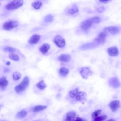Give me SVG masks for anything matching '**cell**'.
I'll return each mask as SVG.
<instances>
[{
  "mask_svg": "<svg viewBox=\"0 0 121 121\" xmlns=\"http://www.w3.org/2000/svg\"><path fill=\"white\" fill-rule=\"evenodd\" d=\"M29 83L28 78L26 76L25 77L19 84L15 87V90L16 93H19L26 90L28 87Z\"/></svg>",
  "mask_w": 121,
  "mask_h": 121,
  "instance_id": "6da1fadb",
  "label": "cell"
},
{
  "mask_svg": "<svg viewBox=\"0 0 121 121\" xmlns=\"http://www.w3.org/2000/svg\"><path fill=\"white\" fill-rule=\"evenodd\" d=\"M24 3L23 0H13L8 3L5 7L7 10H12L17 9L21 7Z\"/></svg>",
  "mask_w": 121,
  "mask_h": 121,
  "instance_id": "7a4b0ae2",
  "label": "cell"
},
{
  "mask_svg": "<svg viewBox=\"0 0 121 121\" xmlns=\"http://www.w3.org/2000/svg\"><path fill=\"white\" fill-rule=\"evenodd\" d=\"M94 24L92 18L84 20L80 25V28L83 31L88 30Z\"/></svg>",
  "mask_w": 121,
  "mask_h": 121,
  "instance_id": "3957f363",
  "label": "cell"
},
{
  "mask_svg": "<svg viewBox=\"0 0 121 121\" xmlns=\"http://www.w3.org/2000/svg\"><path fill=\"white\" fill-rule=\"evenodd\" d=\"M18 25V22L17 21L10 20L5 22L3 25V28L6 30H10L16 27Z\"/></svg>",
  "mask_w": 121,
  "mask_h": 121,
  "instance_id": "277c9868",
  "label": "cell"
},
{
  "mask_svg": "<svg viewBox=\"0 0 121 121\" xmlns=\"http://www.w3.org/2000/svg\"><path fill=\"white\" fill-rule=\"evenodd\" d=\"M107 36V34L105 32H100L97 35V36L94 39V41L99 45L103 44L105 41Z\"/></svg>",
  "mask_w": 121,
  "mask_h": 121,
  "instance_id": "5b68a950",
  "label": "cell"
},
{
  "mask_svg": "<svg viewBox=\"0 0 121 121\" xmlns=\"http://www.w3.org/2000/svg\"><path fill=\"white\" fill-rule=\"evenodd\" d=\"M79 73L81 77L85 79H87L88 76L92 75L93 73L92 70L89 69V68L87 67H82L80 69Z\"/></svg>",
  "mask_w": 121,
  "mask_h": 121,
  "instance_id": "8992f818",
  "label": "cell"
},
{
  "mask_svg": "<svg viewBox=\"0 0 121 121\" xmlns=\"http://www.w3.org/2000/svg\"><path fill=\"white\" fill-rule=\"evenodd\" d=\"M54 42L59 47L62 48L65 45V41L64 39L60 35H57L54 38Z\"/></svg>",
  "mask_w": 121,
  "mask_h": 121,
  "instance_id": "52a82bcc",
  "label": "cell"
},
{
  "mask_svg": "<svg viewBox=\"0 0 121 121\" xmlns=\"http://www.w3.org/2000/svg\"><path fill=\"white\" fill-rule=\"evenodd\" d=\"M108 82L109 86L114 88H117L120 86V82L117 77H112L110 78Z\"/></svg>",
  "mask_w": 121,
  "mask_h": 121,
  "instance_id": "ba28073f",
  "label": "cell"
},
{
  "mask_svg": "<svg viewBox=\"0 0 121 121\" xmlns=\"http://www.w3.org/2000/svg\"><path fill=\"white\" fill-rule=\"evenodd\" d=\"M104 32H108L112 34H118L120 31V28L117 26H109L104 28Z\"/></svg>",
  "mask_w": 121,
  "mask_h": 121,
  "instance_id": "9c48e42d",
  "label": "cell"
},
{
  "mask_svg": "<svg viewBox=\"0 0 121 121\" xmlns=\"http://www.w3.org/2000/svg\"><path fill=\"white\" fill-rule=\"evenodd\" d=\"M99 46L98 44H97L95 42H93L92 43H87L84 44L82 45H81L80 47V49L81 50H88V49H93L94 48H95Z\"/></svg>",
  "mask_w": 121,
  "mask_h": 121,
  "instance_id": "30bf717a",
  "label": "cell"
},
{
  "mask_svg": "<svg viewBox=\"0 0 121 121\" xmlns=\"http://www.w3.org/2000/svg\"><path fill=\"white\" fill-rule=\"evenodd\" d=\"M109 106L112 112H115L120 107V101L119 100L112 101L109 103Z\"/></svg>",
  "mask_w": 121,
  "mask_h": 121,
  "instance_id": "8fae6325",
  "label": "cell"
},
{
  "mask_svg": "<svg viewBox=\"0 0 121 121\" xmlns=\"http://www.w3.org/2000/svg\"><path fill=\"white\" fill-rule=\"evenodd\" d=\"M107 51L108 54L111 56H116L119 53L118 49L115 46H112L108 48Z\"/></svg>",
  "mask_w": 121,
  "mask_h": 121,
  "instance_id": "7c38bea8",
  "label": "cell"
},
{
  "mask_svg": "<svg viewBox=\"0 0 121 121\" xmlns=\"http://www.w3.org/2000/svg\"><path fill=\"white\" fill-rule=\"evenodd\" d=\"M76 113L75 111H71L66 113L65 121H74L76 118Z\"/></svg>",
  "mask_w": 121,
  "mask_h": 121,
  "instance_id": "4fadbf2b",
  "label": "cell"
},
{
  "mask_svg": "<svg viewBox=\"0 0 121 121\" xmlns=\"http://www.w3.org/2000/svg\"><path fill=\"white\" fill-rule=\"evenodd\" d=\"M40 39V36L38 35H33L28 40L29 43L31 44H36Z\"/></svg>",
  "mask_w": 121,
  "mask_h": 121,
  "instance_id": "5bb4252c",
  "label": "cell"
},
{
  "mask_svg": "<svg viewBox=\"0 0 121 121\" xmlns=\"http://www.w3.org/2000/svg\"><path fill=\"white\" fill-rule=\"evenodd\" d=\"M58 59L60 61L67 62L71 60V56L68 54H62L58 57Z\"/></svg>",
  "mask_w": 121,
  "mask_h": 121,
  "instance_id": "9a60e30c",
  "label": "cell"
},
{
  "mask_svg": "<svg viewBox=\"0 0 121 121\" xmlns=\"http://www.w3.org/2000/svg\"><path fill=\"white\" fill-rule=\"evenodd\" d=\"M86 97V94L84 92H79L75 96V98L78 101H83Z\"/></svg>",
  "mask_w": 121,
  "mask_h": 121,
  "instance_id": "2e32d148",
  "label": "cell"
},
{
  "mask_svg": "<svg viewBox=\"0 0 121 121\" xmlns=\"http://www.w3.org/2000/svg\"><path fill=\"white\" fill-rule=\"evenodd\" d=\"M8 85V81L5 77L0 78V86L2 89H5Z\"/></svg>",
  "mask_w": 121,
  "mask_h": 121,
  "instance_id": "e0dca14e",
  "label": "cell"
},
{
  "mask_svg": "<svg viewBox=\"0 0 121 121\" xmlns=\"http://www.w3.org/2000/svg\"><path fill=\"white\" fill-rule=\"evenodd\" d=\"M79 11L78 7L76 5H73L72 7L68 10V13L69 15H74Z\"/></svg>",
  "mask_w": 121,
  "mask_h": 121,
  "instance_id": "ac0fdd59",
  "label": "cell"
},
{
  "mask_svg": "<svg viewBox=\"0 0 121 121\" xmlns=\"http://www.w3.org/2000/svg\"><path fill=\"white\" fill-rule=\"evenodd\" d=\"M50 48V45L49 44L44 43L41 46L40 48V50L43 54H45L49 50Z\"/></svg>",
  "mask_w": 121,
  "mask_h": 121,
  "instance_id": "d6986e66",
  "label": "cell"
},
{
  "mask_svg": "<svg viewBox=\"0 0 121 121\" xmlns=\"http://www.w3.org/2000/svg\"><path fill=\"white\" fill-rule=\"evenodd\" d=\"M27 113L26 111L22 110H21L20 111L18 112L16 114V118L18 119H22V118H23L25 117H26L27 115Z\"/></svg>",
  "mask_w": 121,
  "mask_h": 121,
  "instance_id": "ffe728a7",
  "label": "cell"
},
{
  "mask_svg": "<svg viewBox=\"0 0 121 121\" xmlns=\"http://www.w3.org/2000/svg\"><path fill=\"white\" fill-rule=\"evenodd\" d=\"M59 73L60 75H61L63 77H65L69 74V69L65 67H62L60 69Z\"/></svg>",
  "mask_w": 121,
  "mask_h": 121,
  "instance_id": "44dd1931",
  "label": "cell"
},
{
  "mask_svg": "<svg viewBox=\"0 0 121 121\" xmlns=\"http://www.w3.org/2000/svg\"><path fill=\"white\" fill-rule=\"evenodd\" d=\"M46 108H47V106L44 105H36L34 107L33 111L34 112H36L39 111H41L46 109Z\"/></svg>",
  "mask_w": 121,
  "mask_h": 121,
  "instance_id": "7402d4cb",
  "label": "cell"
},
{
  "mask_svg": "<svg viewBox=\"0 0 121 121\" xmlns=\"http://www.w3.org/2000/svg\"><path fill=\"white\" fill-rule=\"evenodd\" d=\"M36 86L37 88L42 90L44 89L46 87V84L45 83L44 81L43 80H42L39 81L38 83H37Z\"/></svg>",
  "mask_w": 121,
  "mask_h": 121,
  "instance_id": "603a6c76",
  "label": "cell"
},
{
  "mask_svg": "<svg viewBox=\"0 0 121 121\" xmlns=\"http://www.w3.org/2000/svg\"><path fill=\"white\" fill-rule=\"evenodd\" d=\"M42 5V3L40 1H36L32 3V7L35 9H38Z\"/></svg>",
  "mask_w": 121,
  "mask_h": 121,
  "instance_id": "cb8c5ba5",
  "label": "cell"
},
{
  "mask_svg": "<svg viewBox=\"0 0 121 121\" xmlns=\"http://www.w3.org/2000/svg\"><path fill=\"white\" fill-rule=\"evenodd\" d=\"M78 93V88H76L74 89H73L69 92V95L71 98H74L77 95V94Z\"/></svg>",
  "mask_w": 121,
  "mask_h": 121,
  "instance_id": "d4e9b609",
  "label": "cell"
},
{
  "mask_svg": "<svg viewBox=\"0 0 121 121\" xmlns=\"http://www.w3.org/2000/svg\"><path fill=\"white\" fill-rule=\"evenodd\" d=\"M53 17L52 15H48L44 17V22L45 23H50L53 21Z\"/></svg>",
  "mask_w": 121,
  "mask_h": 121,
  "instance_id": "484cf974",
  "label": "cell"
},
{
  "mask_svg": "<svg viewBox=\"0 0 121 121\" xmlns=\"http://www.w3.org/2000/svg\"><path fill=\"white\" fill-rule=\"evenodd\" d=\"M3 50L6 52L14 53L16 51V49L11 46H6L4 48Z\"/></svg>",
  "mask_w": 121,
  "mask_h": 121,
  "instance_id": "4316f807",
  "label": "cell"
},
{
  "mask_svg": "<svg viewBox=\"0 0 121 121\" xmlns=\"http://www.w3.org/2000/svg\"><path fill=\"white\" fill-rule=\"evenodd\" d=\"M9 57L11 60H13L14 61H17L19 60V56L14 53H11L10 54H9Z\"/></svg>",
  "mask_w": 121,
  "mask_h": 121,
  "instance_id": "83f0119b",
  "label": "cell"
},
{
  "mask_svg": "<svg viewBox=\"0 0 121 121\" xmlns=\"http://www.w3.org/2000/svg\"><path fill=\"white\" fill-rule=\"evenodd\" d=\"M107 118V116L106 115H103L100 116H97L93 119L92 121H104Z\"/></svg>",
  "mask_w": 121,
  "mask_h": 121,
  "instance_id": "f1b7e54d",
  "label": "cell"
},
{
  "mask_svg": "<svg viewBox=\"0 0 121 121\" xmlns=\"http://www.w3.org/2000/svg\"><path fill=\"white\" fill-rule=\"evenodd\" d=\"M12 78L14 80H15V81L18 80L21 78V74L18 72H17V71L13 73V74L12 75Z\"/></svg>",
  "mask_w": 121,
  "mask_h": 121,
  "instance_id": "f546056e",
  "label": "cell"
},
{
  "mask_svg": "<svg viewBox=\"0 0 121 121\" xmlns=\"http://www.w3.org/2000/svg\"><path fill=\"white\" fill-rule=\"evenodd\" d=\"M101 112H102V110L101 109H99V110L95 111L92 114V118L93 119H94V118L98 116L101 114Z\"/></svg>",
  "mask_w": 121,
  "mask_h": 121,
  "instance_id": "4dcf8cb0",
  "label": "cell"
},
{
  "mask_svg": "<svg viewBox=\"0 0 121 121\" xmlns=\"http://www.w3.org/2000/svg\"><path fill=\"white\" fill-rule=\"evenodd\" d=\"M92 20L94 22V24H98V23H100L101 21L100 17H97V16L94 17H92Z\"/></svg>",
  "mask_w": 121,
  "mask_h": 121,
  "instance_id": "1f68e13d",
  "label": "cell"
},
{
  "mask_svg": "<svg viewBox=\"0 0 121 121\" xmlns=\"http://www.w3.org/2000/svg\"><path fill=\"white\" fill-rule=\"evenodd\" d=\"M105 10V8L103 6L101 7H99L96 9V11L97 13H102L103 12H104Z\"/></svg>",
  "mask_w": 121,
  "mask_h": 121,
  "instance_id": "d6a6232c",
  "label": "cell"
},
{
  "mask_svg": "<svg viewBox=\"0 0 121 121\" xmlns=\"http://www.w3.org/2000/svg\"><path fill=\"white\" fill-rule=\"evenodd\" d=\"M74 121H86L85 119H82L80 117H77L76 118H75V119L74 120Z\"/></svg>",
  "mask_w": 121,
  "mask_h": 121,
  "instance_id": "836d02e7",
  "label": "cell"
},
{
  "mask_svg": "<svg viewBox=\"0 0 121 121\" xmlns=\"http://www.w3.org/2000/svg\"><path fill=\"white\" fill-rule=\"evenodd\" d=\"M4 72H6V73H8V72H10L9 69H8V68H5L4 69Z\"/></svg>",
  "mask_w": 121,
  "mask_h": 121,
  "instance_id": "e575fe53",
  "label": "cell"
},
{
  "mask_svg": "<svg viewBox=\"0 0 121 121\" xmlns=\"http://www.w3.org/2000/svg\"><path fill=\"white\" fill-rule=\"evenodd\" d=\"M109 0H99V1L102 2H106Z\"/></svg>",
  "mask_w": 121,
  "mask_h": 121,
  "instance_id": "d590c367",
  "label": "cell"
},
{
  "mask_svg": "<svg viewBox=\"0 0 121 121\" xmlns=\"http://www.w3.org/2000/svg\"><path fill=\"white\" fill-rule=\"evenodd\" d=\"M106 121H116L115 120L113 119H109Z\"/></svg>",
  "mask_w": 121,
  "mask_h": 121,
  "instance_id": "8d00e7d4",
  "label": "cell"
},
{
  "mask_svg": "<svg viewBox=\"0 0 121 121\" xmlns=\"http://www.w3.org/2000/svg\"><path fill=\"white\" fill-rule=\"evenodd\" d=\"M6 64L7 65L9 66V65L10 64V62H9V61H7V62L6 63Z\"/></svg>",
  "mask_w": 121,
  "mask_h": 121,
  "instance_id": "74e56055",
  "label": "cell"
},
{
  "mask_svg": "<svg viewBox=\"0 0 121 121\" xmlns=\"http://www.w3.org/2000/svg\"><path fill=\"white\" fill-rule=\"evenodd\" d=\"M3 104H0V110L2 108V107H3Z\"/></svg>",
  "mask_w": 121,
  "mask_h": 121,
  "instance_id": "f35d334b",
  "label": "cell"
},
{
  "mask_svg": "<svg viewBox=\"0 0 121 121\" xmlns=\"http://www.w3.org/2000/svg\"><path fill=\"white\" fill-rule=\"evenodd\" d=\"M1 5V3H0V6Z\"/></svg>",
  "mask_w": 121,
  "mask_h": 121,
  "instance_id": "ab89813d",
  "label": "cell"
},
{
  "mask_svg": "<svg viewBox=\"0 0 121 121\" xmlns=\"http://www.w3.org/2000/svg\"></svg>",
  "mask_w": 121,
  "mask_h": 121,
  "instance_id": "60d3db41",
  "label": "cell"
}]
</instances>
